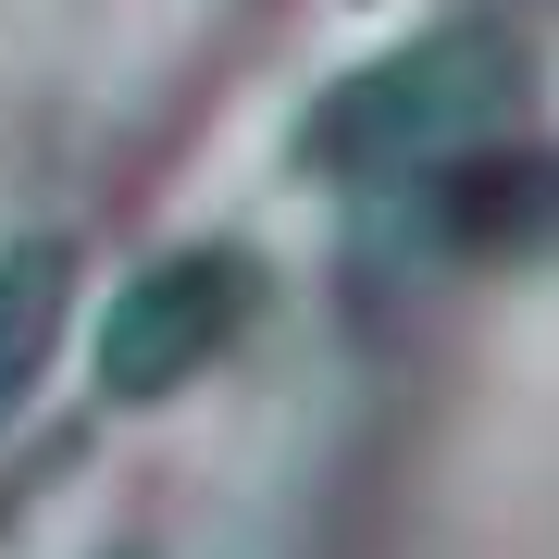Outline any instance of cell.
Wrapping results in <instances>:
<instances>
[{
	"mask_svg": "<svg viewBox=\"0 0 559 559\" xmlns=\"http://www.w3.org/2000/svg\"><path fill=\"white\" fill-rule=\"evenodd\" d=\"M75 323H87V249L62 237V224L0 237V448H13L25 411L50 399L62 348H75Z\"/></svg>",
	"mask_w": 559,
	"mask_h": 559,
	"instance_id": "obj_2",
	"label": "cell"
},
{
	"mask_svg": "<svg viewBox=\"0 0 559 559\" xmlns=\"http://www.w3.org/2000/svg\"><path fill=\"white\" fill-rule=\"evenodd\" d=\"M249 311H261V261H249V249H212V237L150 249L138 274H124L112 299L75 323L100 411L138 423V411H162V399H187V385H200L212 360L249 336Z\"/></svg>",
	"mask_w": 559,
	"mask_h": 559,
	"instance_id": "obj_1",
	"label": "cell"
}]
</instances>
